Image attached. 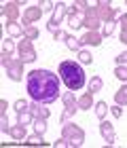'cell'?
I'll list each match as a JSON object with an SVG mask.
<instances>
[{
    "mask_svg": "<svg viewBox=\"0 0 127 148\" xmlns=\"http://www.w3.org/2000/svg\"><path fill=\"white\" fill-rule=\"evenodd\" d=\"M119 40H121L123 45H127V32H121V36H119Z\"/></svg>",
    "mask_w": 127,
    "mask_h": 148,
    "instance_id": "ab89813d",
    "label": "cell"
},
{
    "mask_svg": "<svg viewBox=\"0 0 127 148\" xmlns=\"http://www.w3.org/2000/svg\"><path fill=\"white\" fill-rule=\"evenodd\" d=\"M6 108H9V104H6V99H2L0 102V112H6Z\"/></svg>",
    "mask_w": 127,
    "mask_h": 148,
    "instance_id": "f35d334b",
    "label": "cell"
},
{
    "mask_svg": "<svg viewBox=\"0 0 127 148\" xmlns=\"http://www.w3.org/2000/svg\"><path fill=\"white\" fill-rule=\"evenodd\" d=\"M34 131L36 133H41V136H45V131H47V119H34Z\"/></svg>",
    "mask_w": 127,
    "mask_h": 148,
    "instance_id": "484cf974",
    "label": "cell"
},
{
    "mask_svg": "<svg viewBox=\"0 0 127 148\" xmlns=\"http://www.w3.org/2000/svg\"><path fill=\"white\" fill-rule=\"evenodd\" d=\"M115 30H117V23L115 21H106L104 23V30H102V36H112V34H115Z\"/></svg>",
    "mask_w": 127,
    "mask_h": 148,
    "instance_id": "f546056e",
    "label": "cell"
},
{
    "mask_svg": "<svg viewBox=\"0 0 127 148\" xmlns=\"http://www.w3.org/2000/svg\"><path fill=\"white\" fill-rule=\"evenodd\" d=\"M64 146H68V142H66L64 138H59L57 142H55V148H64Z\"/></svg>",
    "mask_w": 127,
    "mask_h": 148,
    "instance_id": "74e56055",
    "label": "cell"
},
{
    "mask_svg": "<svg viewBox=\"0 0 127 148\" xmlns=\"http://www.w3.org/2000/svg\"><path fill=\"white\" fill-rule=\"evenodd\" d=\"M62 138L68 142V146H83V142H85V131L76 123H64V127H62Z\"/></svg>",
    "mask_w": 127,
    "mask_h": 148,
    "instance_id": "3957f363",
    "label": "cell"
},
{
    "mask_svg": "<svg viewBox=\"0 0 127 148\" xmlns=\"http://www.w3.org/2000/svg\"><path fill=\"white\" fill-rule=\"evenodd\" d=\"M100 133H102V138H104V142L108 144V146H112L117 142V136H115V129H112V125L108 123V121H102L100 123Z\"/></svg>",
    "mask_w": 127,
    "mask_h": 148,
    "instance_id": "8fae6325",
    "label": "cell"
},
{
    "mask_svg": "<svg viewBox=\"0 0 127 148\" xmlns=\"http://www.w3.org/2000/svg\"><path fill=\"white\" fill-rule=\"evenodd\" d=\"M53 38H55V40H66V38H68V34H66L64 30H57L55 34H53Z\"/></svg>",
    "mask_w": 127,
    "mask_h": 148,
    "instance_id": "d590c367",
    "label": "cell"
},
{
    "mask_svg": "<svg viewBox=\"0 0 127 148\" xmlns=\"http://www.w3.org/2000/svg\"><path fill=\"white\" fill-rule=\"evenodd\" d=\"M115 76L119 80H123V83H127V66H117L115 68Z\"/></svg>",
    "mask_w": 127,
    "mask_h": 148,
    "instance_id": "f1b7e54d",
    "label": "cell"
},
{
    "mask_svg": "<svg viewBox=\"0 0 127 148\" xmlns=\"http://www.w3.org/2000/svg\"><path fill=\"white\" fill-rule=\"evenodd\" d=\"M6 30H9V36H11V38L23 36V28H21L19 23H6Z\"/></svg>",
    "mask_w": 127,
    "mask_h": 148,
    "instance_id": "7402d4cb",
    "label": "cell"
},
{
    "mask_svg": "<svg viewBox=\"0 0 127 148\" xmlns=\"http://www.w3.org/2000/svg\"><path fill=\"white\" fill-rule=\"evenodd\" d=\"M78 59H81V64H85V66L93 62L91 53H89V51H85V49H81V51H78Z\"/></svg>",
    "mask_w": 127,
    "mask_h": 148,
    "instance_id": "1f68e13d",
    "label": "cell"
},
{
    "mask_svg": "<svg viewBox=\"0 0 127 148\" xmlns=\"http://www.w3.org/2000/svg\"><path fill=\"white\" fill-rule=\"evenodd\" d=\"M15 51V45H13V40L11 38H6L2 40V53H0V59H2V66L9 64V59H11V53Z\"/></svg>",
    "mask_w": 127,
    "mask_h": 148,
    "instance_id": "4fadbf2b",
    "label": "cell"
},
{
    "mask_svg": "<svg viewBox=\"0 0 127 148\" xmlns=\"http://www.w3.org/2000/svg\"><path fill=\"white\" fill-rule=\"evenodd\" d=\"M23 36L28 40H36L38 38V28H36V25H28V28L23 30Z\"/></svg>",
    "mask_w": 127,
    "mask_h": 148,
    "instance_id": "83f0119b",
    "label": "cell"
},
{
    "mask_svg": "<svg viewBox=\"0 0 127 148\" xmlns=\"http://www.w3.org/2000/svg\"><path fill=\"white\" fill-rule=\"evenodd\" d=\"M59 76H62L64 85L68 87L70 91H78L85 85V70H83V66L72 62V59H66V62L59 64Z\"/></svg>",
    "mask_w": 127,
    "mask_h": 148,
    "instance_id": "7a4b0ae2",
    "label": "cell"
},
{
    "mask_svg": "<svg viewBox=\"0 0 127 148\" xmlns=\"http://www.w3.org/2000/svg\"><path fill=\"white\" fill-rule=\"evenodd\" d=\"M115 102L119 106H127V85H123L121 89L115 93Z\"/></svg>",
    "mask_w": 127,
    "mask_h": 148,
    "instance_id": "44dd1931",
    "label": "cell"
},
{
    "mask_svg": "<svg viewBox=\"0 0 127 148\" xmlns=\"http://www.w3.org/2000/svg\"><path fill=\"white\" fill-rule=\"evenodd\" d=\"M9 136L13 140H25V125H21V123L13 125L11 129H9Z\"/></svg>",
    "mask_w": 127,
    "mask_h": 148,
    "instance_id": "9a60e30c",
    "label": "cell"
},
{
    "mask_svg": "<svg viewBox=\"0 0 127 148\" xmlns=\"http://www.w3.org/2000/svg\"><path fill=\"white\" fill-rule=\"evenodd\" d=\"M30 112L34 114V119H49V114H51V110L47 108V104H41V102H32Z\"/></svg>",
    "mask_w": 127,
    "mask_h": 148,
    "instance_id": "7c38bea8",
    "label": "cell"
},
{
    "mask_svg": "<svg viewBox=\"0 0 127 148\" xmlns=\"http://www.w3.org/2000/svg\"><path fill=\"white\" fill-rule=\"evenodd\" d=\"M87 9H89V2H85V0H78V2H72L70 4V13H85Z\"/></svg>",
    "mask_w": 127,
    "mask_h": 148,
    "instance_id": "d4e9b609",
    "label": "cell"
},
{
    "mask_svg": "<svg viewBox=\"0 0 127 148\" xmlns=\"http://www.w3.org/2000/svg\"><path fill=\"white\" fill-rule=\"evenodd\" d=\"M25 87L32 102L53 104L59 97V78L49 70H32L25 78Z\"/></svg>",
    "mask_w": 127,
    "mask_h": 148,
    "instance_id": "6da1fadb",
    "label": "cell"
},
{
    "mask_svg": "<svg viewBox=\"0 0 127 148\" xmlns=\"http://www.w3.org/2000/svg\"><path fill=\"white\" fill-rule=\"evenodd\" d=\"M110 112H112V116H115V119H121L123 116V108H121V106H112V108H110Z\"/></svg>",
    "mask_w": 127,
    "mask_h": 148,
    "instance_id": "e575fe53",
    "label": "cell"
},
{
    "mask_svg": "<svg viewBox=\"0 0 127 148\" xmlns=\"http://www.w3.org/2000/svg\"><path fill=\"white\" fill-rule=\"evenodd\" d=\"M95 11H97V15H100V19H102L104 23H106V21H112L115 15H117V11L112 9V4L106 2V0H100V2L95 4Z\"/></svg>",
    "mask_w": 127,
    "mask_h": 148,
    "instance_id": "ba28073f",
    "label": "cell"
},
{
    "mask_svg": "<svg viewBox=\"0 0 127 148\" xmlns=\"http://www.w3.org/2000/svg\"><path fill=\"white\" fill-rule=\"evenodd\" d=\"M102 38H104V36L100 34V32H87L81 40H83V45H89V47L93 45V47H97V45H102Z\"/></svg>",
    "mask_w": 127,
    "mask_h": 148,
    "instance_id": "5bb4252c",
    "label": "cell"
},
{
    "mask_svg": "<svg viewBox=\"0 0 127 148\" xmlns=\"http://www.w3.org/2000/svg\"><path fill=\"white\" fill-rule=\"evenodd\" d=\"M68 25H70V28L72 30H81L83 28V17L81 15H78V13H68Z\"/></svg>",
    "mask_w": 127,
    "mask_h": 148,
    "instance_id": "2e32d148",
    "label": "cell"
},
{
    "mask_svg": "<svg viewBox=\"0 0 127 148\" xmlns=\"http://www.w3.org/2000/svg\"><path fill=\"white\" fill-rule=\"evenodd\" d=\"M62 102H64L66 108H78V106H76L78 99L74 97V93H72V91H66V93H64V95H62Z\"/></svg>",
    "mask_w": 127,
    "mask_h": 148,
    "instance_id": "ac0fdd59",
    "label": "cell"
},
{
    "mask_svg": "<svg viewBox=\"0 0 127 148\" xmlns=\"http://www.w3.org/2000/svg\"><path fill=\"white\" fill-rule=\"evenodd\" d=\"M17 53H19V59H21L23 64H32V62H36V51H34V47H32V40H19V45H17Z\"/></svg>",
    "mask_w": 127,
    "mask_h": 148,
    "instance_id": "5b68a950",
    "label": "cell"
},
{
    "mask_svg": "<svg viewBox=\"0 0 127 148\" xmlns=\"http://www.w3.org/2000/svg\"><path fill=\"white\" fill-rule=\"evenodd\" d=\"M119 23H121V30L127 32V15H121V17H119Z\"/></svg>",
    "mask_w": 127,
    "mask_h": 148,
    "instance_id": "8d00e7d4",
    "label": "cell"
},
{
    "mask_svg": "<svg viewBox=\"0 0 127 148\" xmlns=\"http://www.w3.org/2000/svg\"><path fill=\"white\" fill-rule=\"evenodd\" d=\"M19 6H21V2H4L2 4V15L9 19V23H15V19L19 17Z\"/></svg>",
    "mask_w": 127,
    "mask_h": 148,
    "instance_id": "30bf717a",
    "label": "cell"
},
{
    "mask_svg": "<svg viewBox=\"0 0 127 148\" xmlns=\"http://www.w3.org/2000/svg\"><path fill=\"white\" fill-rule=\"evenodd\" d=\"M13 108H15V112H25V110H30V104L25 102V99H17V102L13 104Z\"/></svg>",
    "mask_w": 127,
    "mask_h": 148,
    "instance_id": "4dcf8cb0",
    "label": "cell"
},
{
    "mask_svg": "<svg viewBox=\"0 0 127 148\" xmlns=\"http://www.w3.org/2000/svg\"><path fill=\"white\" fill-rule=\"evenodd\" d=\"M43 17V9L41 6H28V9L23 11V15H21V21L25 23V28H28V25H32L34 21H38V19Z\"/></svg>",
    "mask_w": 127,
    "mask_h": 148,
    "instance_id": "9c48e42d",
    "label": "cell"
},
{
    "mask_svg": "<svg viewBox=\"0 0 127 148\" xmlns=\"http://www.w3.org/2000/svg\"><path fill=\"white\" fill-rule=\"evenodd\" d=\"M102 87H104V80L100 78V76H93L89 80V93H97V91H102Z\"/></svg>",
    "mask_w": 127,
    "mask_h": 148,
    "instance_id": "603a6c76",
    "label": "cell"
},
{
    "mask_svg": "<svg viewBox=\"0 0 127 148\" xmlns=\"http://www.w3.org/2000/svg\"><path fill=\"white\" fill-rule=\"evenodd\" d=\"M106 112H108V104H106V102H97V104H95V114H97L100 121H104Z\"/></svg>",
    "mask_w": 127,
    "mask_h": 148,
    "instance_id": "4316f807",
    "label": "cell"
},
{
    "mask_svg": "<svg viewBox=\"0 0 127 148\" xmlns=\"http://www.w3.org/2000/svg\"><path fill=\"white\" fill-rule=\"evenodd\" d=\"M68 15V4L64 2H55V9H53V15L49 19V23H47V30L51 32V34H55L57 32V25L62 23V19Z\"/></svg>",
    "mask_w": 127,
    "mask_h": 148,
    "instance_id": "277c9868",
    "label": "cell"
},
{
    "mask_svg": "<svg viewBox=\"0 0 127 148\" xmlns=\"http://www.w3.org/2000/svg\"><path fill=\"white\" fill-rule=\"evenodd\" d=\"M83 23L89 28V32H97V28L102 25V19H100V15H97V11H95V6H93V4H89V9L85 11Z\"/></svg>",
    "mask_w": 127,
    "mask_h": 148,
    "instance_id": "52a82bcc",
    "label": "cell"
},
{
    "mask_svg": "<svg viewBox=\"0 0 127 148\" xmlns=\"http://www.w3.org/2000/svg\"><path fill=\"white\" fill-rule=\"evenodd\" d=\"M115 59H117V66H127V51L119 53V55H117Z\"/></svg>",
    "mask_w": 127,
    "mask_h": 148,
    "instance_id": "836d02e7",
    "label": "cell"
},
{
    "mask_svg": "<svg viewBox=\"0 0 127 148\" xmlns=\"http://www.w3.org/2000/svg\"><path fill=\"white\" fill-rule=\"evenodd\" d=\"M76 106H78L81 110H89V108H93V99H91V93H85L83 97H78Z\"/></svg>",
    "mask_w": 127,
    "mask_h": 148,
    "instance_id": "d6986e66",
    "label": "cell"
},
{
    "mask_svg": "<svg viewBox=\"0 0 127 148\" xmlns=\"http://www.w3.org/2000/svg\"><path fill=\"white\" fill-rule=\"evenodd\" d=\"M74 112H76V108H66L64 114H62V125H64V123H68V119H70Z\"/></svg>",
    "mask_w": 127,
    "mask_h": 148,
    "instance_id": "d6a6232c",
    "label": "cell"
},
{
    "mask_svg": "<svg viewBox=\"0 0 127 148\" xmlns=\"http://www.w3.org/2000/svg\"><path fill=\"white\" fill-rule=\"evenodd\" d=\"M66 47H68L70 51H81L85 45H83V40H81V38H76V36H68V38H66Z\"/></svg>",
    "mask_w": 127,
    "mask_h": 148,
    "instance_id": "e0dca14e",
    "label": "cell"
},
{
    "mask_svg": "<svg viewBox=\"0 0 127 148\" xmlns=\"http://www.w3.org/2000/svg\"><path fill=\"white\" fill-rule=\"evenodd\" d=\"M4 70H6V76L11 80H15V83H19V80L23 78V62L21 59H9V64L4 66Z\"/></svg>",
    "mask_w": 127,
    "mask_h": 148,
    "instance_id": "8992f818",
    "label": "cell"
},
{
    "mask_svg": "<svg viewBox=\"0 0 127 148\" xmlns=\"http://www.w3.org/2000/svg\"><path fill=\"white\" fill-rule=\"evenodd\" d=\"M17 123H21V125H32V123H34V114H32L30 110L17 112Z\"/></svg>",
    "mask_w": 127,
    "mask_h": 148,
    "instance_id": "ffe728a7",
    "label": "cell"
},
{
    "mask_svg": "<svg viewBox=\"0 0 127 148\" xmlns=\"http://www.w3.org/2000/svg\"><path fill=\"white\" fill-rule=\"evenodd\" d=\"M47 142L43 140L41 133H34V136H30V138H25V146H45Z\"/></svg>",
    "mask_w": 127,
    "mask_h": 148,
    "instance_id": "cb8c5ba5",
    "label": "cell"
}]
</instances>
